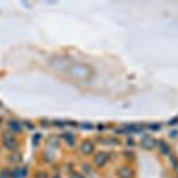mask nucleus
I'll return each instance as SVG.
<instances>
[{"label":"nucleus","mask_w":178,"mask_h":178,"mask_svg":"<svg viewBox=\"0 0 178 178\" xmlns=\"http://www.w3.org/2000/svg\"><path fill=\"white\" fill-rule=\"evenodd\" d=\"M4 144L7 149L13 150L17 148V143L15 138L10 132H6L4 134Z\"/></svg>","instance_id":"nucleus-1"},{"label":"nucleus","mask_w":178,"mask_h":178,"mask_svg":"<svg viewBox=\"0 0 178 178\" xmlns=\"http://www.w3.org/2000/svg\"><path fill=\"white\" fill-rule=\"evenodd\" d=\"M118 174L121 178H132L134 176V172L127 167H123L119 169Z\"/></svg>","instance_id":"nucleus-2"},{"label":"nucleus","mask_w":178,"mask_h":178,"mask_svg":"<svg viewBox=\"0 0 178 178\" xmlns=\"http://www.w3.org/2000/svg\"><path fill=\"white\" fill-rule=\"evenodd\" d=\"M26 175V168H16L11 172L12 178H24Z\"/></svg>","instance_id":"nucleus-3"},{"label":"nucleus","mask_w":178,"mask_h":178,"mask_svg":"<svg viewBox=\"0 0 178 178\" xmlns=\"http://www.w3.org/2000/svg\"><path fill=\"white\" fill-rule=\"evenodd\" d=\"M9 127H10V128L14 132H19L21 131V127L20 125V124L16 121H10L9 123Z\"/></svg>","instance_id":"nucleus-4"},{"label":"nucleus","mask_w":178,"mask_h":178,"mask_svg":"<svg viewBox=\"0 0 178 178\" xmlns=\"http://www.w3.org/2000/svg\"><path fill=\"white\" fill-rule=\"evenodd\" d=\"M10 161L13 162V163H19V162H20V161L22 160V156H21L20 154L18 152H15L10 155Z\"/></svg>","instance_id":"nucleus-5"},{"label":"nucleus","mask_w":178,"mask_h":178,"mask_svg":"<svg viewBox=\"0 0 178 178\" xmlns=\"http://www.w3.org/2000/svg\"><path fill=\"white\" fill-rule=\"evenodd\" d=\"M106 161H107V158H106V156L103 155H98L96 159H95V162H96L97 165H98L99 166H102L105 165Z\"/></svg>","instance_id":"nucleus-6"},{"label":"nucleus","mask_w":178,"mask_h":178,"mask_svg":"<svg viewBox=\"0 0 178 178\" xmlns=\"http://www.w3.org/2000/svg\"><path fill=\"white\" fill-rule=\"evenodd\" d=\"M0 178H12L11 173H10L7 170H3L0 172Z\"/></svg>","instance_id":"nucleus-7"},{"label":"nucleus","mask_w":178,"mask_h":178,"mask_svg":"<svg viewBox=\"0 0 178 178\" xmlns=\"http://www.w3.org/2000/svg\"><path fill=\"white\" fill-rule=\"evenodd\" d=\"M82 151L85 153H89L91 151V145L89 144H85L82 146Z\"/></svg>","instance_id":"nucleus-8"},{"label":"nucleus","mask_w":178,"mask_h":178,"mask_svg":"<svg viewBox=\"0 0 178 178\" xmlns=\"http://www.w3.org/2000/svg\"><path fill=\"white\" fill-rule=\"evenodd\" d=\"M70 178H84V177L83 175L78 173V172H74V173L71 175Z\"/></svg>","instance_id":"nucleus-9"},{"label":"nucleus","mask_w":178,"mask_h":178,"mask_svg":"<svg viewBox=\"0 0 178 178\" xmlns=\"http://www.w3.org/2000/svg\"><path fill=\"white\" fill-rule=\"evenodd\" d=\"M40 138H41V136H40V134H36L34 136V142L35 143H38L39 140H40Z\"/></svg>","instance_id":"nucleus-10"},{"label":"nucleus","mask_w":178,"mask_h":178,"mask_svg":"<svg viewBox=\"0 0 178 178\" xmlns=\"http://www.w3.org/2000/svg\"><path fill=\"white\" fill-rule=\"evenodd\" d=\"M54 178H60V177H55Z\"/></svg>","instance_id":"nucleus-11"}]
</instances>
